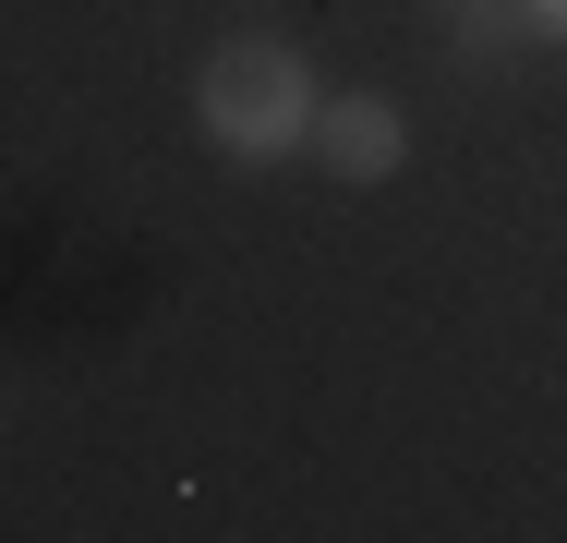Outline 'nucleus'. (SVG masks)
Listing matches in <instances>:
<instances>
[{"instance_id": "obj_1", "label": "nucleus", "mask_w": 567, "mask_h": 543, "mask_svg": "<svg viewBox=\"0 0 567 543\" xmlns=\"http://www.w3.org/2000/svg\"><path fill=\"white\" fill-rule=\"evenodd\" d=\"M315 73H302V49H278V37H229L218 61L194 73V121H206V145L218 157H290V145H315Z\"/></svg>"}, {"instance_id": "obj_3", "label": "nucleus", "mask_w": 567, "mask_h": 543, "mask_svg": "<svg viewBox=\"0 0 567 543\" xmlns=\"http://www.w3.org/2000/svg\"><path fill=\"white\" fill-rule=\"evenodd\" d=\"M532 24H544V37H567V0H532Z\"/></svg>"}, {"instance_id": "obj_2", "label": "nucleus", "mask_w": 567, "mask_h": 543, "mask_svg": "<svg viewBox=\"0 0 567 543\" xmlns=\"http://www.w3.org/2000/svg\"><path fill=\"white\" fill-rule=\"evenodd\" d=\"M315 157H327L339 182H386V170L411 157L399 98H327V109H315Z\"/></svg>"}]
</instances>
